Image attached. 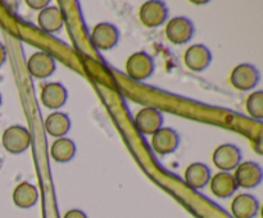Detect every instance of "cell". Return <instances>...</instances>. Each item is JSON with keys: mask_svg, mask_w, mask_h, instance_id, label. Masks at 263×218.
<instances>
[{"mask_svg": "<svg viewBox=\"0 0 263 218\" xmlns=\"http://www.w3.org/2000/svg\"><path fill=\"white\" fill-rule=\"evenodd\" d=\"M211 169L207 164L195 162L185 169V182L190 189L200 190L210 182Z\"/></svg>", "mask_w": 263, "mask_h": 218, "instance_id": "cell-17", "label": "cell"}, {"mask_svg": "<svg viewBox=\"0 0 263 218\" xmlns=\"http://www.w3.org/2000/svg\"><path fill=\"white\" fill-rule=\"evenodd\" d=\"M210 187L212 194L220 199H226L235 194L238 190L235 179L230 172H217L210 180Z\"/></svg>", "mask_w": 263, "mask_h": 218, "instance_id": "cell-14", "label": "cell"}, {"mask_svg": "<svg viewBox=\"0 0 263 218\" xmlns=\"http://www.w3.org/2000/svg\"><path fill=\"white\" fill-rule=\"evenodd\" d=\"M261 73L256 66L249 63L238 64L231 71L230 84L239 91H249L259 84Z\"/></svg>", "mask_w": 263, "mask_h": 218, "instance_id": "cell-4", "label": "cell"}, {"mask_svg": "<svg viewBox=\"0 0 263 218\" xmlns=\"http://www.w3.org/2000/svg\"><path fill=\"white\" fill-rule=\"evenodd\" d=\"M259 210V202L252 194H239L231 203V213L235 218H254Z\"/></svg>", "mask_w": 263, "mask_h": 218, "instance_id": "cell-15", "label": "cell"}, {"mask_svg": "<svg viewBox=\"0 0 263 218\" xmlns=\"http://www.w3.org/2000/svg\"><path fill=\"white\" fill-rule=\"evenodd\" d=\"M63 218H87V215L80 209H71L63 215Z\"/></svg>", "mask_w": 263, "mask_h": 218, "instance_id": "cell-23", "label": "cell"}, {"mask_svg": "<svg viewBox=\"0 0 263 218\" xmlns=\"http://www.w3.org/2000/svg\"><path fill=\"white\" fill-rule=\"evenodd\" d=\"M246 108L248 114L254 120H262L263 118V91L252 92L248 96L246 103Z\"/></svg>", "mask_w": 263, "mask_h": 218, "instance_id": "cell-21", "label": "cell"}, {"mask_svg": "<svg viewBox=\"0 0 263 218\" xmlns=\"http://www.w3.org/2000/svg\"><path fill=\"white\" fill-rule=\"evenodd\" d=\"M32 143L31 132L20 125L9 126L2 135L3 148L10 154H22Z\"/></svg>", "mask_w": 263, "mask_h": 218, "instance_id": "cell-1", "label": "cell"}, {"mask_svg": "<svg viewBox=\"0 0 263 218\" xmlns=\"http://www.w3.org/2000/svg\"><path fill=\"white\" fill-rule=\"evenodd\" d=\"M212 62V53L203 44H195L187 48L184 54V63L193 72H203Z\"/></svg>", "mask_w": 263, "mask_h": 218, "instance_id": "cell-12", "label": "cell"}, {"mask_svg": "<svg viewBox=\"0 0 263 218\" xmlns=\"http://www.w3.org/2000/svg\"><path fill=\"white\" fill-rule=\"evenodd\" d=\"M156 63L151 54L146 51H136L126 61V73L135 81H145L153 76Z\"/></svg>", "mask_w": 263, "mask_h": 218, "instance_id": "cell-2", "label": "cell"}, {"mask_svg": "<svg viewBox=\"0 0 263 218\" xmlns=\"http://www.w3.org/2000/svg\"><path fill=\"white\" fill-rule=\"evenodd\" d=\"M49 4H50L49 0H37V2L36 0H26V5L33 10H43L46 7H49Z\"/></svg>", "mask_w": 263, "mask_h": 218, "instance_id": "cell-22", "label": "cell"}, {"mask_svg": "<svg viewBox=\"0 0 263 218\" xmlns=\"http://www.w3.org/2000/svg\"><path fill=\"white\" fill-rule=\"evenodd\" d=\"M195 32L194 23L187 17H174L166 25V37L174 45H184L193 38Z\"/></svg>", "mask_w": 263, "mask_h": 218, "instance_id": "cell-3", "label": "cell"}, {"mask_svg": "<svg viewBox=\"0 0 263 218\" xmlns=\"http://www.w3.org/2000/svg\"><path fill=\"white\" fill-rule=\"evenodd\" d=\"M44 126L49 135L61 138L68 133L69 128H71V118L67 113L53 112L45 118Z\"/></svg>", "mask_w": 263, "mask_h": 218, "instance_id": "cell-19", "label": "cell"}, {"mask_svg": "<svg viewBox=\"0 0 263 218\" xmlns=\"http://www.w3.org/2000/svg\"><path fill=\"white\" fill-rule=\"evenodd\" d=\"M135 126L143 135H154L163 126V114L157 108H143L136 113Z\"/></svg>", "mask_w": 263, "mask_h": 218, "instance_id": "cell-10", "label": "cell"}, {"mask_svg": "<svg viewBox=\"0 0 263 218\" xmlns=\"http://www.w3.org/2000/svg\"><path fill=\"white\" fill-rule=\"evenodd\" d=\"M5 61H7V50H5L4 45L0 43V67L5 63Z\"/></svg>", "mask_w": 263, "mask_h": 218, "instance_id": "cell-24", "label": "cell"}, {"mask_svg": "<svg viewBox=\"0 0 263 218\" xmlns=\"http://www.w3.org/2000/svg\"><path fill=\"white\" fill-rule=\"evenodd\" d=\"M241 150L234 144H222L213 151L212 161L221 172L234 171L241 163Z\"/></svg>", "mask_w": 263, "mask_h": 218, "instance_id": "cell-7", "label": "cell"}, {"mask_svg": "<svg viewBox=\"0 0 263 218\" xmlns=\"http://www.w3.org/2000/svg\"><path fill=\"white\" fill-rule=\"evenodd\" d=\"M2 103H3V97H2V94H0V107H2Z\"/></svg>", "mask_w": 263, "mask_h": 218, "instance_id": "cell-25", "label": "cell"}, {"mask_svg": "<svg viewBox=\"0 0 263 218\" xmlns=\"http://www.w3.org/2000/svg\"><path fill=\"white\" fill-rule=\"evenodd\" d=\"M152 148L159 155H167L177 150L180 145V136L171 127H162L152 135Z\"/></svg>", "mask_w": 263, "mask_h": 218, "instance_id": "cell-11", "label": "cell"}, {"mask_svg": "<svg viewBox=\"0 0 263 218\" xmlns=\"http://www.w3.org/2000/svg\"><path fill=\"white\" fill-rule=\"evenodd\" d=\"M234 179H235L238 187L243 189H254L262 182L263 172L262 167L253 161L241 162L234 169Z\"/></svg>", "mask_w": 263, "mask_h": 218, "instance_id": "cell-8", "label": "cell"}, {"mask_svg": "<svg viewBox=\"0 0 263 218\" xmlns=\"http://www.w3.org/2000/svg\"><path fill=\"white\" fill-rule=\"evenodd\" d=\"M90 38L94 48H97L98 50H112L120 41V31L113 23H98L92 28Z\"/></svg>", "mask_w": 263, "mask_h": 218, "instance_id": "cell-6", "label": "cell"}, {"mask_svg": "<svg viewBox=\"0 0 263 218\" xmlns=\"http://www.w3.org/2000/svg\"><path fill=\"white\" fill-rule=\"evenodd\" d=\"M50 155L57 163H67L76 155V144L68 137L57 138L50 146Z\"/></svg>", "mask_w": 263, "mask_h": 218, "instance_id": "cell-20", "label": "cell"}, {"mask_svg": "<svg viewBox=\"0 0 263 218\" xmlns=\"http://www.w3.org/2000/svg\"><path fill=\"white\" fill-rule=\"evenodd\" d=\"M13 203L21 209L32 208L39 200V191L35 185L27 181H22L13 190Z\"/></svg>", "mask_w": 263, "mask_h": 218, "instance_id": "cell-18", "label": "cell"}, {"mask_svg": "<svg viewBox=\"0 0 263 218\" xmlns=\"http://www.w3.org/2000/svg\"><path fill=\"white\" fill-rule=\"evenodd\" d=\"M55 59L46 51H36L28 58L27 69L33 78H48L55 72Z\"/></svg>", "mask_w": 263, "mask_h": 218, "instance_id": "cell-9", "label": "cell"}, {"mask_svg": "<svg viewBox=\"0 0 263 218\" xmlns=\"http://www.w3.org/2000/svg\"><path fill=\"white\" fill-rule=\"evenodd\" d=\"M40 100L48 109H61L68 100V91L61 82H49L41 89Z\"/></svg>", "mask_w": 263, "mask_h": 218, "instance_id": "cell-13", "label": "cell"}, {"mask_svg": "<svg viewBox=\"0 0 263 218\" xmlns=\"http://www.w3.org/2000/svg\"><path fill=\"white\" fill-rule=\"evenodd\" d=\"M39 27L46 33H55L62 30L64 26V15L61 8L46 7L40 10L37 15Z\"/></svg>", "mask_w": 263, "mask_h": 218, "instance_id": "cell-16", "label": "cell"}, {"mask_svg": "<svg viewBox=\"0 0 263 218\" xmlns=\"http://www.w3.org/2000/svg\"><path fill=\"white\" fill-rule=\"evenodd\" d=\"M168 17L166 3L159 0H149L140 7L139 19L146 28H157L163 25Z\"/></svg>", "mask_w": 263, "mask_h": 218, "instance_id": "cell-5", "label": "cell"}]
</instances>
